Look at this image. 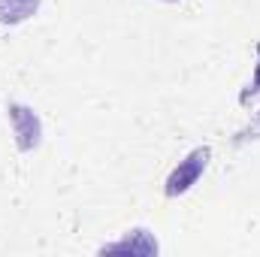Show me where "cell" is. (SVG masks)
<instances>
[{
    "instance_id": "obj_1",
    "label": "cell",
    "mask_w": 260,
    "mask_h": 257,
    "mask_svg": "<svg viewBox=\"0 0 260 257\" xmlns=\"http://www.w3.org/2000/svg\"><path fill=\"white\" fill-rule=\"evenodd\" d=\"M209 157H212V148H209V145H197L194 151H188V154H185V160H179V164L173 167V173L167 176L164 194H167L170 200H173V197L188 194L197 182H200V176L206 173Z\"/></svg>"
},
{
    "instance_id": "obj_6",
    "label": "cell",
    "mask_w": 260,
    "mask_h": 257,
    "mask_svg": "<svg viewBox=\"0 0 260 257\" xmlns=\"http://www.w3.org/2000/svg\"><path fill=\"white\" fill-rule=\"evenodd\" d=\"M167 3H179V0H167Z\"/></svg>"
},
{
    "instance_id": "obj_2",
    "label": "cell",
    "mask_w": 260,
    "mask_h": 257,
    "mask_svg": "<svg viewBox=\"0 0 260 257\" xmlns=\"http://www.w3.org/2000/svg\"><path fill=\"white\" fill-rule=\"evenodd\" d=\"M6 115H9V124H12V136H15V145L18 151H34L40 148L43 142V121L40 115L24 106V103H9L6 106Z\"/></svg>"
},
{
    "instance_id": "obj_4",
    "label": "cell",
    "mask_w": 260,
    "mask_h": 257,
    "mask_svg": "<svg viewBox=\"0 0 260 257\" xmlns=\"http://www.w3.org/2000/svg\"><path fill=\"white\" fill-rule=\"evenodd\" d=\"M103 251H133V254H157V242L148 236V230H130L121 242L106 245Z\"/></svg>"
},
{
    "instance_id": "obj_3",
    "label": "cell",
    "mask_w": 260,
    "mask_h": 257,
    "mask_svg": "<svg viewBox=\"0 0 260 257\" xmlns=\"http://www.w3.org/2000/svg\"><path fill=\"white\" fill-rule=\"evenodd\" d=\"M40 0H0V24H21L34 18Z\"/></svg>"
},
{
    "instance_id": "obj_5",
    "label": "cell",
    "mask_w": 260,
    "mask_h": 257,
    "mask_svg": "<svg viewBox=\"0 0 260 257\" xmlns=\"http://www.w3.org/2000/svg\"><path fill=\"white\" fill-rule=\"evenodd\" d=\"M251 97H260V43H257V64H254V79H251L248 91L242 94V103H248Z\"/></svg>"
}]
</instances>
